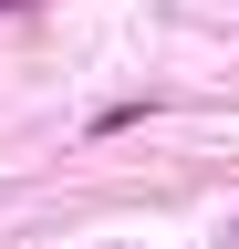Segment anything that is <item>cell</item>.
I'll return each mask as SVG.
<instances>
[]
</instances>
